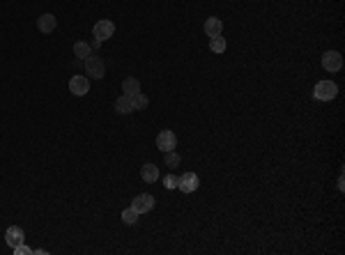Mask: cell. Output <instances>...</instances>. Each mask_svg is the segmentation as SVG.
<instances>
[{
  "mask_svg": "<svg viewBox=\"0 0 345 255\" xmlns=\"http://www.w3.org/2000/svg\"><path fill=\"white\" fill-rule=\"evenodd\" d=\"M163 156H166V166H168V168H178V166H180V154L175 152V149L163 152Z\"/></svg>",
  "mask_w": 345,
  "mask_h": 255,
  "instance_id": "d6986e66",
  "label": "cell"
},
{
  "mask_svg": "<svg viewBox=\"0 0 345 255\" xmlns=\"http://www.w3.org/2000/svg\"><path fill=\"white\" fill-rule=\"evenodd\" d=\"M5 239H7V244L14 248V246L23 244L25 235H23V230H21L19 226H10V228H7V232H5Z\"/></svg>",
  "mask_w": 345,
  "mask_h": 255,
  "instance_id": "8fae6325",
  "label": "cell"
},
{
  "mask_svg": "<svg viewBox=\"0 0 345 255\" xmlns=\"http://www.w3.org/2000/svg\"><path fill=\"white\" fill-rule=\"evenodd\" d=\"M198 186H200V179L196 173H184L182 177H178V188L182 193H193Z\"/></svg>",
  "mask_w": 345,
  "mask_h": 255,
  "instance_id": "8992f818",
  "label": "cell"
},
{
  "mask_svg": "<svg viewBox=\"0 0 345 255\" xmlns=\"http://www.w3.org/2000/svg\"><path fill=\"white\" fill-rule=\"evenodd\" d=\"M129 99H131V108H134V111H140V108L148 106V97H145L143 92H136V94H131Z\"/></svg>",
  "mask_w": 345,
  "mask_h": 255,
  "instance_id": "e0dca14e",
  "label": "cell"
},
{
  "mask_svg": "<svg viewBox=\"0 0 345 255\" xmlns=\"http://www.w3.org/2000/svg\"><path fill=\"white\" fill-rule=\"evenodd\" d=\"M322 67L331 74L340 72V67H343V55H340L338 51H327V53L322 55Z\"/></svg>",
  "mask_w": 345,
  "mask_h": 255,
  "instance_id": "277c9868",
  "label": "cell"
},
{
  "mask_svg": "<svg viewBox=\"0 0 345 255\" xmlns=\"http://www.w3.org/2000/svg\"><path fill=\"white\" fill-rule=\"evenodd\" d=\"M14 255H28V253H33V250L28 248V246H23V244H19V246H14Z\"/></svg>",
  "mask_w": 345,
  "mask_h": 255,
  "instance_id": "44dd1931",
  "label": "cell"
},
{
  "mask_svg": "<svg viewBox=\"0 0 345 255\" xmlns=\"http://www.w3.org/2000/svg\"><path fill=\"white\" fill-rule=\"evenodd\" d=\"M203 30H205L207 37H219V35L223 33V21H221L219 16H210V19L205 21V25H203Z\"/></svg>",
  "mask_w": 345,
  "mask_h": 255,
  "instance_id": "9c48e42d",
  "label": "cell"
},
{
  "mask_svg": "<svg viewBox=\"0 0 345 255\" xmlns=\"http://www.w3.org/2000/svg\"><path fill=\"white\" fill-rule=\"evenodd\" d=\"M140 177H143L148 184L150 182H157V179H159V168L154 164H145L143 168H140Z\"/></svg>",
  "mask_w": 345,
  "mask_h": 255,
  "instance_id": "7c38bea8",
  "label": "cell"
},
{
  "mask_svg": "<svg viewBox=\"0 0 345 255\" xmlns=\"http://www.w3.org/2000/svg\"><path fill=\"white\" fill-rule=\"evenodd\" d=\"M122 92H125L127 97H131V94H136V92H140L138 78H125V81H122Z\"/></svg>",
  "mask_w": 345,
  "mask_h": 255,
  "instance_id": "5bb4252c",
  "label": "cell"
},
{
  "mask_svg": "<svg viewBox=\"0 0 345 255\" xmlns=\"http://www.w3.org/2000/svg\"><path fill=\"white\" fill-rule=\"evenodd\" d=\"M55 25H58L55 14H42L37 19V28H39V33H44V35L53 33V30H55Z\"/></svg>",
  "mask_w": 345,
  "mask_h": 255,
  "instance_id": "30bf717a",
  "label": "cell"
},
{
  "mask_svg": "<svg viewBox=\"0 0 345 255\" xmlns=\"http://www.w3.org/2000/svg\"><path fill=\"white\" fill-rule=\"evenodd\" d=\"M131 207H134L138 214H148V212H152L154 209V198L150 196V193H140V196L134 198Z\"/></svg>",
  "mask_w": 345,
  "mask_h": 255,
  "instance_id": "52a82bcc",
  "label": "cell"
},
{
  "mask_svg": "<svg viewBox=\"0 0 345 255\" xmlns=\"http://www.w3.org/2000/svg\"><path fill=\"white\" fill-rule=\"evenodd\" d=\"M210 51L212 53H216V55H221L225 51V39L221 37V35L219 37H210Z\"/></svg>",
  "mask_w": 345,
  "mask_h": 255,
  "instance_id": "2e32d148",
  "label": "cell"
},
{
  "mask_svg": "<svg viewBox=\"0 0 345 255\" xmlns=\"http://www.w3.org/2000/svg\"><path fill=\"white\" fill-rule=\"evenodd\" d=\"M336 94H338V87L331 81H320L315 85V90H313V97L318 101H331V99H336Z\"/></svg>",
  "mask_w": 345,
  "mask_h": 255,
  "instance_id": "7a4b0ae2",
  "label": "cell"
},
{
  "mask_svg": "<svg viewBox=\"0 0 345 255\" xmlns=\"http://www.w3.org/2000/svg\"><path fill=\"white\" fill-rule=\"evenodd\" d=\"M74 55H76L78 60H85L88 55H92V46L88 42H76L74 44Z\"/></svg>",
  "mask_w": 345,
  "mask_h": 255,
  "instance_id": "4fadbf2b",
  "label": "cell"
},
{
  "mask_svg": "<svg viewBox=\"0 0 345 255\" xmlns=\"http://www.w3.org/2000/svg\"><path fill=\"white\" fill-rule=\"evenodd\" d=\"M83 65H85V74L90 78H95V81H99V78H104L106 74V62L101 58H97V55H88L85 60H83Z\"/></svg>",
  "mask_w": 345,
  "mask_h": 255,
  "instance_id": "6da1fadb",
  "label": "cell"
},
{
  "mask_svg": "<svg viewBox=\"0 0 345 255\" xmlns=\"http://www.w3.org/2000/svg\"><path fill=\"white\" fill-rule=\"evenodd\" d=\"M175 145H178V136L172 134L170 129L159 131V136H157V147L161 149V152H170V149H175Z\"/></svg>",
  "mask_w": 345,
  "mask_h": 255,
  "instance_id": "5b68a950",
  "label": "cell"
},
{
  "mask_svg": "<svg viewBox=\"0 0 345 255\" xmlns=\"http://www.w3.org/2000/svg\"><path fill=\"white\" fill-rule=\"evenodd\" d=\"M69 92L76 97H83L90 92V78L88 76H72V81H69Z\"/></svg>",
  "mask_w": 345,
  "mask_h": 255,
  "instance_id": "ba28073f",
  "label": "cell"
},
{
  "mask_svg": "<svg viewBox=\"0 0 345 255\" xmlns=\"http://www.w3.org/2000/svg\"><path fill=\"white\" fill-rule=\"evenodd\" d=\"M163 186L166 188H178V177H175V175H166V177H163Z\"/></svg>",
  "mask_w": 345,
  "mask_h": 255,
  "instance_id": "ffe728a7",
  "label": "cell"
},
{
  "mask_svg": "<svg viewBox=\"0 0 345 255\" xmlns=\"http://www.w3.org/2000/svg\"><path fill=\"white\" fill-rule=\"evenodd\" d=\"M115 111L120 113V115H127V113H131L134 111V108H131V99L127 94H122L120 99L115 101Z\"/></svg>",
  "mask_w": 345,
  "mask_h": 255,
  "instance_id": "9a60e30c",
  "label": "cell"
},
{
  "mask_svg": "<svg viewBox=\"0 0 345 255\" xmlns=\"http://www.w3.org/2000/svg\"><path fill=\"white\" fill-rule=\"evenodd\" d=\"M92 33H95V39H99V42H106V39H110L115 35V23L108 19L104 21H97L95 28H92Z\"/></svg>",
  "mask_w": 345,
  "mask_h": 255,
  "instance_id": "3957f363",
  "label": "cell"
},
{
  "mask_svg": "<svg viewBox=\"0 0 345 255\" xmlns=\"http://www.w3.org/2000/svg\"><path fill=\"white\" fill-rule=\"evenodd\" d=\"M138 216H140V214L136 212L134 207H129V209H125V212H122V221H125L127 226H134V223L138 221Z\"/></svg>",
  "mask_w": 345,
  "mask_h": 255,
  "instance_id": "ac0fdd59",
  "label": "cell"
}]
</instances>
